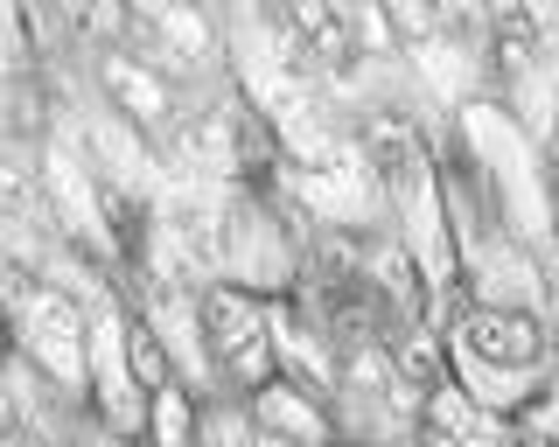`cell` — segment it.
I'll return each mask as SVG.
<instances>
[{
	"instance_id": "cell-1",
	"label": "cell",
	"mask_w": 559,
	"mask_h": 447,
	"mask_svg": "<svg viewBox=\"0 0 559 447\" xmlns=\"http://www.w3.org/2000/svg\"><path fill=\"white\" fill-rule=\"evenodd\" d=\"M203 342L224 357V371L238 377V385H266V307L252 294H238V287H217V294L203 301Z\"/></svg>"
},
{
	"instance_id": "cell-2",
	"label": "cell",
	"mask_w": 559,
	"mask_h": 447,
	"mask_svg": "<svg viewBox=\"0 0 559 447\" xmlns=\"http://www.w3.org/2000/svg\"><path fill=\"white\" fill-rule=\"evenodd\" d=\"M22 342L57 385H84V315L70 294H57V287L28 294L22 301Z\"/></svg>"
},
{
	"instance_id": "cell-3",
	"label": "cell",
	"mask_w": 559,
	"mask_h": 447,
	"mask_svg": "<svg viewBox=\"0 0 559 447\" xmlns=\"http://www.w3.org/2000/svg\"><path fill=\"white\" fill-rule=\"evenodd\" d=\"M162 252H175L182 266L217 273L231 259V224H224V203L210 189H175L162 203Z\"/></svg>"
},
{
	"instance_id": "cell-4",
	"label": "cell",
	"mask_w": 559,
	"mask_h": 447,
	"mask_svg": "<svg viewBox=\"0 0 559 447\" xmlns=\"http://www.w3.org/2000/svg\"><path fill=\"white\" fill-rule=\"evenodd\" d=\"M84 371L98 377V406H105V420H112L119 434H133V426H140V391H133L127 322H119V307H98V315L84 322Z\"/></svg>"
},
{
	"instance_id": "cell-5",
	"label": "cell",
	"mask_w": 559,
	"mask_h": 447,
	"mask_svg": "<svg viewBox=\"0 0 559 447\" xmlns=\"http://www.w3.org/2000/svg\"><path fill=\"white\" fill-rule=\"evenodd\" d=\"M462 350L476 357V364H497V371L524 377L546 357V336H538V322L524 315V307H476V315L462 322Z\"/></svg>"
},
{
	"instance_id": "cell-6",
	"label": "cell",
	"mask_w": 559,
	"mask_h": 447,
	"mask_svg": "<svg viewBox=\"0 0 559 447\" xmlns=\"http://www.w3.org/2000/svg\"><path fill=\"white\" fill-rule=\"evenodd\" d=\"M98 77H105V92H112V106L127 112V126H162V119L175 112V106H168V84L154 77L140 57H119V49H105Z\"/></svg>"
},
{
	"instance_id": "cell-7",
	"label": "cell",
	"mask_w": 559,
	"mask_h": 447,
	"mask_svg": "<svg viewBox=\"0 0 559 447\" xmlns=\"http://www.w3.org/2000/svg\"><path fill=\"white\" fill-rule=\"evenodd\" d=\"M252 412H259V426H266V434L294 440V447H329V420L308 406L301 385H287V377H266V385H259V399H252Z\"/></svg>"
},
{
	"instance_id": "cell-8",
	"label": "cell",
	"mask_w": 559,
	"mask_h": 447,
	"mask_svg": "<svg viewBox=\"0 0 559 447\" xmlns=\"http://www.w3.org/2000/svg\"><path fill=\"white\" fill-rule=\"evenodd\" d=\"M43 196L57 203V224L70 238H98V196H92V182H84V161L70 147H57L43 161Z\"/></svg>"
},
{
	"instance_id": "cell-9",
	"label": "cell",
	"mask_w": 559,
	"mask_h": 447,
	"mask_svg": "<svg viewBox=\"0 0 559 447\" xmlns=\"http://www.w3.org/2000/svg\"><path fill=\"white\" fill-rule=\"evenodd\" d=\"M427 420L448 434V447H511L503 420H497V412H483V406H468L462 385H433L427 391Z\"/></svg>"
},
{
	"instance_id": "cell-10",
	"label": "cell",
	"mask_w": 559,
	"mask_h": 447,
	"mask_svg": "<svg viewBox=\"0 0 559 447\" xmlns=\"http://www.w3.org/2000/svg\"><path fill=\"white\" fill-rule=\"evenodd\" d=\"M287 28L308 43V57H322L329 71H349V57H357V28H349L343 8H322V0H301V8H287Z\"/></svg>"
},
{
	"instance_id": "cell-11",
	"label": "cell",
	"mask_w": 559,
	"mask_h": 447,
	"mask_svg": "<svg viewBox=\"0 0 559 447\" xmlns=\"http://www.w3.org/2000/svg\"><path fill=\"white\" fill-rule=\"evenodd\" d=\"M154 336H162V350L182 364L189 377H203L210 371V342H203V322H197V307H189L182 294H162L154 301V322H147Z\"/></svg>"
},
{
	"instance_id": "cell-12",
	"label": "cell",
	"mask_w": 559,
	"mask_h": 447,
	"mask_svg": "<svg viewBox=\"0 0 559 447\" xmlns=\"http://www.w3.org/2000/svg\"><path fill=\"white\" fill-rule=\"evenodd\" d=\"M357 161L371 168V176H392V182H419L427 168H419V147H413V133L399 126V119H371L364 126V147H357Z\"/></svg>"
},
{
	"instance_id": "cell-13",
	"label": "cell",
	"mask_w": 559,
	"mask_h": 447,
	"mask_svg": "<svg viewBox=\"0 0 559 447\" xmlns=\"http://www.w3.org/2000/svg\"><path fill=\"white\" fill-rule=\"evenodd\" d=\"M175 147H182V161H197V168H231V154H238V141H231V119L224 112H182L175 119Z\"/></svg>"
},
{
	"instance_id": "cell-14",
	"label": "cell",
	"mask_w": 559,
	"mask_h": 447,
	"mask_svg": "<svg viewBox=\"0 0 559 447\" xmlns=\"http://www.w3.org/2000/svg\"><path fill=\"white\" fill-rule=\"evenodd\" d=\"M84 147H92L119 182H140V176H147V147L133 141L127 119H92V126H84Z\"/></svg>"
},
{
	"instance_id": "cell-15",
	"label": "cell",
	"mask_w": 559,
	"mask_h": 447,
	"mask_svg": "<svg viewBox=\"0 0 559 447\" xmlns=\"http://www.w3.org/2000/svg\"><path fill=\"white\" fill-rule=\"evenodd\" d=\"M35 217H43V189H35L28 161L22 154H0V224H8V231H28Z\"/></svg>"
},
{
	"instance_id": "cell-16",
	"label": "cell",
	"mask_w": 559,
	"mask_h": 447,
	"mask_svg": "<svg viewBox=\"0 0 559 447\" xmlns=\"http://www.w3.org/2000/svg\"><path fill=\"white\" fill-rule=\"evenodd\" d=\"M413 238H419V259H427L433 280H448V245H441V203H433V182H413Z\"/></svg>"
},
{
	"instance_id": "cell-17",
	"label": "cell",
	"mask_w": 559,
	"mask_h": 447,
	"mask_svg": "<svg viewBox=\"0 0 559 447\" xmlns=\"http://www.w3.org/2000/svg\"><path fill=\"white\" fill-rule=\"evenodd\" d=\"M413 57H419V71H427V84H433L441 98H462V92H468V49H454V43L433 36V43H419Z\"/></svg>"
},
{
	"instance_id": "cell-18",
	"label": "cell",
	"mask_w": 559,
	"mask_h": 447,
	"mask_svg": "<svg viewBox=\"0 0 559 447\" xmlns=\"http://www.w3.org/2000/svg\"><path fill=\"white\" fill-rule=\"evenodd\" d=\"M147 420H154V447H197V420H189V399L175 385L147 399Z\"/></svg>"
},
{
	"instance_id": "cell-19",
	"label": "cell",
	"mask_w": 559,
	"mask_h": 447,
	"mask_svg": "<svg viewBox=\"0 0 559 447\" xmlns=\"http://www.w3.org/2000/svg\"><path fill=\"white\" fill-rule=\"evenodd\" d=\"M147 28H154V36H162V43L175 49V63H197L203 49H210L203 22H197V14H189V8H154V14H147Z\"/></svg>"
},
{
	"instance_id": "cell-20",
	"label": "cell",
	"mask_w": 559,
	"mask_h": 447,
	"mask_svg": "<svg viewBox=\"0 0 559 447\" xmlns=\"http://www.w3.org/2000/svg\"><path fill=\"white\" fill-rule=\"evenodd\" d=\"M462 399H468V406H483V412H497V406H511V399H518V377H511V371H497V364H476V357L462 350Z\"/></svg>"
},
{
	"instance_id": "cell-21",
	"label": "cell",
	"mask_w": 559,
	"mask_h": 447,
	"mask_svg": "<svg viewBox=\"0 0 559 447\" xmlns=\"http://www.w3.org/2000/svg\"><path fill=\"white\" fill-rule=\"evenodd\" d=\"M266 342H273V350L287 357V364L301 371V377H308V385H329V364L314 357V342H308L301 329H294V322H266Z\"/></svg>"
},
{
	"instance_id": "cell-22",
	"label": "cell",
	"mask_w": 559,
	"mask_h": 447,
	"mask_svg": "<svg viewBox=\"0 0 559 447\" xmlns=\"http://www.w3.org/2000/svg\"><path fill=\"white\" fill-rule=\"evenodd\" d=\"M127 364H133V385H147V391L168 385V350H162V336H154V329H133L127 336Z\"/></svg>"
},
{
	"instance_id": "cell-23",
	"label": "cell",
	"mask_w": 559,
	"mask_h": 447,
	"mask_svg": "<svg viewBox=\"0 0 559 447\" xmlns=\"http://www.w3.org/2000/svg\"><path fill=\"white\" fill-rule=\"evenodd\" d=\"M384 28L413 36V49H419V43H433V36H441V14H433V8H419V0H392V8H384Z\"/></svg>"
},
{
	"instance_id": "cell-24",
	"label": "cell",
	"mask_w": 559,
	"mask_h": 447,
	"mask_svg": "<svg viewBox=\"0 0 559 447\" xmlns=\"http://www.w3.org/2000/svg\"><path fill=\"white\" fill-rule=\"evenodd\" d=\"M78 22L92 28V36H119V28H127V14H119V8H84Z\"/></svg>"
},
{
	"instance_id": "cell-25",
	"label": "cell",
	"mask_w": 559,
	"mask_h": 447,
	"mask_svg": "<svg viewBox=\"0 0 559 447\" xmlns=\"http://www.w3.org/2000/svg\"><path fill=\"white\" fill-rule=\"evenodd\" d=\"M210 434H217V447H252V434H245V420H217Z\"/></svg>"
},
{
	"instance_id": "cell-26",
	"label": "cell",
	"mask_w": 559,
	"mask_h": 447,
	"mask_svg": "<svg viewBox=\"0 0 559 447\" xmlns=\"http://www.w3.org/2000/svg\"><path fill=\"white\" fill-rule=\"evenodd\" d=\"M406 371H413V377L433 371V342H413V350H406Z\"/></svg>"
},
{
	"instance_id": "cell-27",
	"label": "cell",
	"mask_w": 559,
	"mask_h": 447,
	"mask_svg": "<svg viewBox=\"0 0 559 447\" xmlns=\"http://www.w3.org/2000/svg\"><path fill=\"white\" fill-rule=\"evenodd\" d=\"M252 447H294V440H280V434H259V440H252Z\"/></svg>"
}]
</instances>
